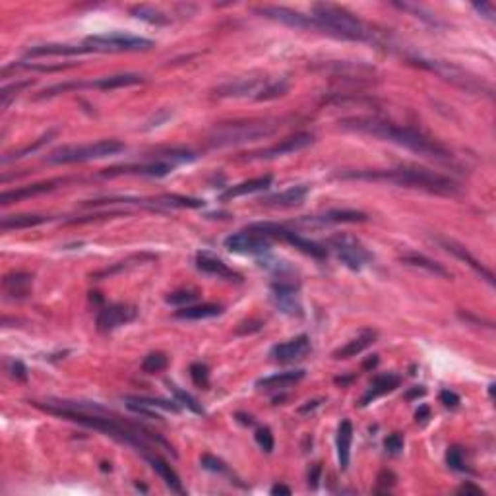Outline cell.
Wrapping results in <instances>:
<instances>
[{
    "mask_svg": "<svg viewBox=\"0 0 496 496\" xmlns=\"http://www.w3.org/2000/svg\"><path fill=\"white\" fill-rule=\"evenodd\" d=\"M339 125H341V128H345V130H353V132H361V134L374 136V138H380V140L398 144V146L415 151V153L423 155V158L440 159V161H446V159L452 158L450 151L446 150L442 144H438L436 140H433V138H428V136H425L423 132L407 127H398V125H392V122L382 120V118H343Z\"/></svg>",
    "mask_w": 496,
    "mask_h": 496,
    "instance_id": "cell-1",
    "label": "cell"
},
{
    "mask_svg": "<svg viewBox=\"0 0 496 496\" xmlns=\"http://www.w3.org/2000/svg\"><path fill=\"white\" fill-rule=\"evenodd\" d=\"M336 179L343 181H369V182H392L398 186L407 189L426 190L434 194H456L459 192L457 182H454L444 174L434 173L428 169H386V171H341L336 174Z\"/></svg>",
    "mask_w": 496,
    "mask_h": 496,
    "instance_id": "cell-2",
    "label": "cell"
},
{
    "mask_svg": "<svg viewBox=\"0 0 496 496\" xmlns=\"http://www.w3.org/2000/svg\"><path fill=\"white\" fill-rule=\"evenodd\" d=\"M312 14L320 32L349 41H374V32L369 25H364L357 16L345 8H339L336 4H314Z\"/></svg>",
    "mask_w": 496,
    "mask_h": 496,
    "instance_id": "cell-3",
    "label": "cell"
},
{
    "mask_svg": "<svg viewBox=\"0 0 496 496\" xmlns=\"http://www.w3.org/2000/svg\"><path fill=\"white\" fill-rule=\"evenodd\" d=\"M279 125L277 120L260 118V120H235V122H221L212 128L208 136V144L212 148H229L241 144L256 142L268 138L276 132Z\"/></svg>",
    "mask_w": 496,
    "mask_h": 496,
    "instance_id": "cell-4",
    "label": "cell"
},
{
    "mask_svg": "<svg viewBox=\"0 0 496 496\" xmlns=\"http://www.w3.org/2000/svg\"><path fill=\"white\" fill-rule=\"evenodd\" d=\"M125 151V144L118 140H101V142L86 144V146H64L51 151L47 155V163L51 165H66V163H84L91 159H105L109 155H117Z\"/></svg>",
    "mask_w": 496,
    "mask_h": 496,
    "instance_id": "cell-5",
    "label": "cell"
},
{
    "mask_svg": "<svg viewBox=\"0 0 496 496\" xmlns=\"http://www.w3.org/2000/svg\"><path fill=\"white\" fill-rule=\"evenodd\" d=\"M86 45L101 53H122V51H150L153 47V41L127 33H105L87 37Z\"/></svg>",
    "mask_w": 496,
    "mask_h": 496,
    "instance_id": "cell-6",
    "label": "cell"
},
{
    "mask_svg": "<svg viewBox=\"0 0 496 496\" xmlns=\"http://www.w3.org/2000/svg\"><path fill=\"white\" fill-rule=\"evenodd\" d=\"M330 246L336 250L338 258L345 264L349 269H359L370 262V253L362 246L355 236L351 235H336L330 239Z\"/></svg>",
    "mask_w": 496,
    "mask_h": 496,
    "instance_id": "cell-7",
    "label": "cell"
},
{
    "mask_svg": "<svg viewBox=\"0 0 496 496\" xmlns=\"http://www.w3.org/2000/svg\"><path fill=\"white\" fill-rule=\"evenodd\" d=\"M297 293H299V285L279 279L276 284H272L269 299L279 312L287 316H303V307H300Z\"/></svg>",
    "mask_w": 496,
    "mask_h": 496,
    "instance_id": "cell-8",
    "label": "cell"
},
{
    "mask_svg": "<svg viewBox=\"0 0 496 496\" xmlns=\"http://www.w3.org/2000/svg\"><path fill=\"white\" fill-rule=\"evenodd\" d=\"M254 12L260 14V16L268 18V20L289 25V27H297V30H316V32H320V27L316 24L314 18L305 16V14L297 12V10L285 8V6H258V8H254Z\"/></svg>",
    "mask_w": 496,
    "mask_h": 496,
    "instance_id": "cell-9",
    "label": "cell"
},
{
    "mask_svg": "<svg viewBox=\"0 0 496 496\" xmlns=\"http://www.w3.org/2000/svg\"><path fill=\"white\" fill-rule=\"evenodd\" d=\"M225 248L229 253L235 254H253V256H262L268 254L272 244L266 236L256 235V233H235L225 239Z\"/></svg>",
    "mask_w": 496,
    "mask_h": 496,
    "instance_id": "cell-10",
    "label": "cell"
},
{
    "mask_svg": "<svg viewBox=\"0 0 496 496\" xmlns=\"http://www.w3.org/2000/svg\"><path fill=\"white\" fill-rule=\"evenodd\" d=\"M314 142V136L308 134V132H299V134H293L289 138H285L279 144H274L266 150L254 151L250 153V159H276L281 155H289V153H297V151L305 150L310 144Z\"/></svg>",
    "mask_w": 496,
    "mask_h": 496,
    "instance_id": "cell-11",
    "label": "cell"
},
{
    "mask_svg": "<svg viewBox=\"0 0 496 496\" xmlns=\"http://www.w3.org/2000/svg\"><path fill=\"white\" fill-rule=\"evenodd\" d=\"M138 310L132 305H110L99 310L97 314V330L99 331H113L125 326V324L132 322Z\"/></svg>",
    "mask_w": 496,
    "mask_h": 496,
    "instance_id": "cell-12",
    "label": "cell"
},
{
    "mask_svg": "<svg viewBox=\"0 0 496 496\" xmlns=\"http://www.w3.org/2000/svg\"><path fill=\"white\" fill-rule=\"evenodd\" d=\"M421 66H425L428 70L436 72L438 76L444 80H448L452 84H456L465 89H479V82L475 78H469L467 72L459 70L456 66H452L450 63H442V61H428V58H415Z\"/></svg>",
    "mask_w": 496,
    "mask_h": 496,
    "instance_id": "cell-13",
    "label": "cell"
},
{
    "mask_svg": "<svg viewBox=\"0 0 496 496\" xmlns=\"http://www.w3.org/2000/svg\"><path fill=\"white\" fill-rule=\"evenodd\" d=\"M436 241H438V244H440L446 253L454 254L457 260L465 262L469 268L475 269V272H477V274H479V276L483 277L487 284H490V285L495 284V276H492V272H490V269H488L485 264H481V262L477 260V258H475V256H473V254L469 253L467 248H465L464 244L456 243V241H452V239H444V236H438Z\"/></svg>",
    "mask_w": 496,
    "mask_h": 496,
    "instance_id": "cell-14",
    "label": "cell"
},
{
    "mask_svg": "<svg viewBox=\"0 0 496 496\" xmlns=\"http://www.w3.org/2000/svg\"><path fill=\"white\" fill-rule=\"evenodd\" d=\"M308 351H310V338L303 333L299 338H293L289 341H285V343H277V345L272 347L269 357L279 362H293L303 359Z\"/></svg>",
    "mask_w": 496,
    "mask_h": 496,
    "instance_id": "cell-15",
    "label": "cell"
},
{
    "mask_svg": "<svg viewBox=\"0 0 496 496\" xmlns=\"http://www.w3.org/2000/svg\"><path fill=\"white\" fill-rule=\"evenodd\" d=\"M367 220H369L367 213L357 212V210H330V212L322 213V215L305 217L299 223L314 227V225H330V223H362Z\"/></svg>",
    "mask_w": 496,
    "mask_h": 496,
    "instance_id": "cell-16",
    "label": "cell"
},
{
    "mask_svg": "<svg viewBox=\"0 0 496 496\" xmlns=\"http://www.w3.org/2000/svg\"><path fill=\"white\" fill-rule=\"evenodd\" d=\"M196 268L204 272L208 276L220 277V279H229V281H241V276L229 268L225 262L213 256L212 253H198L196 254Z\"/></svg>",
    "mask_w": 496,
    "mask_h": 496,
    "instance_id": "cell-17",
    "label": "cell"
},
{
    "mask_svg": "<svg viewBox=\"0 0 496 496\" xmlns=\"http://www.w3.org/2000/svg\"><path fill=\"white\" fill-rule=\"evenodd\" d=\"M64 182H66L64 179H55V181L35 182V184H30V186H22V189L18 190L2 192V194H0V204L8 205L12 204V202H18V200H24V198L39 196V194H45V192H53V190L58 189Z\"/></svg>",
    "mask_w": 496,
    "mask_h": 496,
    "instance_id": "cell-18",
    "label": "cell"
},
{
    "mask_svg": "<svg viewBox=\"0 0 496 496\" xmlns=\"http://www.w3.org/2000/svg\"><path fill=\"white\" fill-rule=\"evenodd\" d=\"M262 86H264V82L260 78H236L233 82L215 87V95L217 97H246V95L254 94L256 97Z\"/></svg>",
    "mask_w": 496,
    "mask_h": 496,
    "instance_id": "cell-19",
    "label": "cell"
},
{
    "mask_svg": "<svg viewBox=\"0 0 496 496\" xmlns=\"http://www.w3.org/2000/svg\"><path fill=\"white\" fill-rule=\"evenodd\" d=\"M87 53H95L94 49L84 45H37L32 47L25 56L27 58H39V56H76V55H87Z\"/></svg>",
    "mask_w": 496,
    "mask_h": 496,
    "instance_id": "cell-20",
    "label": "cell"
},
{
    "mask_svg": "<svg viewBox=\"0 0 496 496\" xmlns=\"http://www.w3.org/2000/svg\"><path fill=\"white\" fill-rule=\"evenodd\" d=\"M144 84L142 74H113V76H103L99 80L94 82H87V87H94V89H103V91H109V89H120V87H130Z\"/></svg>",
    "mask_w": 496,
    "mask_h": 496,
    "instance_id": "cell-21",
    "label": "cell"
},
{
    "mask_svg": "<svg viewBox=\"0 0 496 496\" xmlns=\"http://www.w3.org/2000/svg\"><path fill=\"white\" fill-rule=\"evenodd\" d=\"M279 239H284V241H287L289 244H293L297 250H300L303 254H307V256H310V258H316V260H324L326 256H328V250L324 248L322 244L314 243V241H310V239H305V236L297 235L295 231H289V229H284L281 231V235H279Z\"/></svg>",
    "mask_w": 496,
    "mask_h": 496,
    "instance_id": "cell-22",
    "label": "cell"
},
{
    "mask_svg": "<svg viewBox=\"0 0 496 496\" xmlns=\"http://www.w3.org/2000/svg\"><path fill=\"white\" fill-rule=\"evenodd\" d=\"M400 382H402V379L398 374H380V376H376V379L370 382V388L367 390V394L361 398L359 405L364 407V405H369L372 400H376L380 395L394 392L395 388L400 386Z\"/></svg>",
    "mask_w": 496,
    "mask_h": 496,
    "instance_id": "cell-23",
    "label": "cell"
},
{
    "mask_svg": "<svg viewBox=\"0 0 496 496\" xmlns=\"http://www.w3.org/2000/svg\"><path fill=\"white\" fill-rule=\"evenodd\" d=\"M308 196L307 184H299V186H291V189L277 192L272 196L264 198L262 202L266 205H274V208H293V205H300L305 202V198Z\"/></svg>",
    "mask_w": 496,
    "mask_h": 496,
    "instance_id": "cell-24",
    "label": "cell"
},
{
    "mask_svg": "<svg viewBox=\"0 0 496 496\" xmlns=\"http://www.w3.org/2000/svg\"><path fill=\"white\" fill-rule=\"evenodd\" d=\"M272 181H274V179H272V174H264V177H256V179H250V181L239 182V184H235V186H229L220 198L223 200V202H227V200H233V198L254 194V192H260V190L269 189Z\"/></svg>",
    "mask_w": 496,
    "mask_h": 496,
    "instance_id": "cell-25",
    "label": "cell"
},
{
    "mask_svg": "<svg viewBox=\"0 0 496 496\" xmlns=\"http://www.w3.org/2000/svg\"><path fill=\"white\" fill-rule=\"evenodd\" d=\"M374 339H376V331L374 330H362L357 338H353L351 341H347L345 345L339 347V349H336L333 351V359H351V357H357L359 353H362L364 349L369 345H372L374 343Z\"/></svg>",
    "mask_w": 496,
    "mask_h": 496,
    "instance_id": "cell-26",
    "label": "cell"
},
{
    "mask_svg": "<svg viewBox=\"0 0 496 496\" xmlns=\"http://www.w3.org/2000/svg\"><path fill=\"white\" fill-rule=\"evenodd\" d=\"M351 442H353V425L351 421L345 419L339 423L338 436H336V446H338V459L341 471H345L349 467V459H351Z\"/></svg>",
    "mask_w": 496,
    "mask_h": 496,
    "instance_id": "cell-27",
    "label": "cell"
},
{
    "mask_svg": "<svg viewBox=\"0 0 496 496\" xmlns=\"http://www.w3.org/2000/svg\"><path fill=\"white\" fill-rule=\"evenodd\" d=\"M146 459H148V464L151 465V469L158 473L161 479L165 481V485L173 492H179V495H184V488H182L181 485V479H179V475L174 473V469L171 467V465L167 464L165 459H161L159 456H153V454H148L146 456Z\"/></svg>",
    "mask_w": 496,
    "mask_h": 496,
    "instance_id": "cell-28",
    "label": "cell"
},
{
    "mask_svg": "<svg viewBox=\"0 0 496 496\" xmlns=\"http://www.w3.org/2000/svg\"><path fill=\"white\" fill-rule=\"evenodd\" d=\"M303 379H305V370H289V372H279V374H274V376H268V379H260L256 382V388L272 392V390H281V388L293 386V384H297Z\"/></svg>",
    "mask_w": 496,
    "mask_h": 496,
    "instance_id": "cell-29",
    "label": "cell"
},
{
    "mask_svg": "<svg viewBox=\"0 0 496 496\" xmlns=\"http://www.w3.org/2000/svg\"><path fill=\"white\" fill-rule=\"evenodd\" d=\"M221 312H223L221 305L204 303V305H189V307L179 308L174 312V318H181V320H205V318H215Z\"/></svg>",
    "mask_w": 496,
    "mask_h": 496,
    "instance_id": "cell-30",
    "label": "cell"
},
{
    "mask_svg": "<svg viewBox=\"0 0 496 496\" xmlns=\"http://www.w3.org/2000/svg\"><path fill=\"white\" fill-rule=\"evenodd\" d=\"M32 279L33 277L30 274H22V272H16V274H8L4 277L2 281V287H4V293L14 297V299H25L30 291H32Z\"/></svg>",
    "mask_w": 496,
    "mask_h": 496,
    "instance_id": "cell-31",
    "label": "cell"
},
{
    "mask_svg": "<svg viewBox=\"0 0 496 496\" xmlns=\"http://www.w3.org/2000/svg\"><path fill=\"white\" fill-rule=\"evenodd\" d=\"M324 72H330V74H336V76H341V78H351V76H367V74H372L374 68L370 66H364V64H355V63H343V61H331V63H326L320 66Z\"/></svg>",
    "mask_w": 496,
    "mask_h": 496,
    "instance_id": "cell-32",
    "label": "cell"
},
{
    "mask_svg": "<svg viewBox=\"0 0 496 496\" xmlns=\"http://www.w3.org/2000/svg\"><path fill=\"white\" fill-rule=\"evenodd\" d=\"M402 262L403 264H407V266H413V268L425 269V272H428V274H434V276H438V277H446V279L452 277V274H450L448 269L444 268L442 264L431 260V258H426V256H423V254H417V253L403 254Z\"/></svg>",
    "mask_w": 496,
    "mask_h": 496,
    "instance_id": "cell-33",
    "label": "cell"
},
{
    "mask_svg": "<svg viewBox=\"0 0 496 496\" xmlns=\"http://www.w3.org/2000/svg\"><path fill=\"white\" fill-rule=\"evenodd\" d=\"M51 221L49 215H32V213H24V215H6L0 221V229L2 231H14V229H30L35 225H43Z\"/></svg>",
    "mask_w": 496,
    "mask_h": 496,
    "instance_id": "cell-34",
    "label": "cell"
},
{
    "mask_svg": "<svg viewBox=\"0 0 496 496\" xmlns=\"http://www.w3.org/2000/svg\"><path fill=\"white\" fill-rule=\"evenodd\" d=\"M287 91H289V80L279 78L274 80V82H266L254 99L256 101H272V99H277V97L285 95Z\"/></svg>",
    "mask_w": 496,
    "mask_h": 496,
    "instance_id": "cell-35",
    "label": "cell"
},
{
    "mask_svg": "<svg viewBox=\"0 0 496 496\" xmlns=\"http://www.w3.org/2000/svg\"><path fill=\"white\" fill-rule=\"evenodd\" d=\"M155 208L163 205V208H204V200H198V198H189V196H179V194H165V196H159L153 200Z\"/></svg>",
    "mask_w": 496,
    "mask_h": 496,
    "instance_id": "cell-36",
    "label": "cell"
},
{
    "mask_svg": "<svg viewBox=\"0 0 496 496\" xmlns=\"http://www.w3.org/2000/svg\"><path fill=\"white\" fill-rule=\"evenodd\" d=\"M132 16L138 18V20H144V22H148V24H169L167 14H163L159 8H153V6H134V8H132Z\"/></svg>",
    "mask_w": 496,
    "mask_h": 496,
    "instance_id": "cell-37",
    "label": "cell"
},
{
    "mask_svg": "<svg viewBox=\"0 0 496 496\" xmlns=\"http://www.w3.org/2000/svg\"><path fill=\"white\" fill-rule=\"evenodd\" d=\"M394 6L400 10H405V12H409V14H415V18L423 20V22L433 25V27H438V25H440V22L434 18L433 12L426 10L425 6H421V4H413V2H394Z\"/></svg>",
    "mask_w": 496,
    "mask_h": 496,
    "instance_id": "cell-38",
    "label": "cell"
},
{
    "mask_svg": "<svg viewBox=\"0 0 496 496\" xmlns=\"http://www.w3.org/2000/svg\"><path fill=\"white\" fill-rule=\"evenodd\" d=\"M127 402H134L140 403V405H146L150 409H155V407H161L165 411H173V413H179L181 407L177 405V402H167V400H155V398H144V395H127L125 398Z\"/></svg>",
    "mask_w": 496,
    "mask_h": 496,
    "instance_id": "cell-39",
    "label": "cell"
},
{
    "mask_svg": "<svg viewBox=\"0 0 496 496\" xmlns=\"http://www.w3.org/2000/svg\"><path fill=\"white\" fill-rule=\"evenodd\" d=\"M169 390L173 392L174 402L181 403L182 407H186V409H190L192 413H196V415H204V413H205L204 407H202V405L198 403L196 398H192V395L186 394L184 390H181L179 386H174V384H169Z\"/></svg>",
    "mask_w": 496,
    "mask_h": 496,
    "instance_id": "cell-40",
    "label": "cell"
},
{
    "mask_svg": "<svg viewBox=\"0 0 496 496\" xmlns=\"http://www.w3.org/2000/svg\"><path fill=\"white\" fill-rule=\"evenodd\" d=\"M258 264H260L262 268H266L268 272H272V274H276V276H279L281 279H284L287 274H291L293 269L291 266L287 264V262L279 260V258H274V256H269L268 254H262L260 260H258Z\"/></svg>",
    "mask_w": 496,
    "mask_h": 496,
    "instance_id": "cell-41",
    "label": "cell"
},
{
    "mask_svg": "<svg viewBox=\"0 0 496 496\" xmlns=\"http://www.w3.org/2000/svg\"><path fill=\"white\" fill-rule=\"evenodd\" d=\"M167 364H169L167 355L155 351V353H150L146 359H144L142 370L146 372V374H158V372L167 369Z\"/></svg>",
    "mask_w": 496,
    "mask_h": 496,
    "instance_id": "cell-42",
    "label": "cell"
},
{
    "mask_svg": "<svg viewBox=\"0 0 496 496\" xmlns=\"http://www.w3.org/2000/svg\"><path fill=\"white\" fill-rule=\"evenodd\" d=\"M32 80H24V82H16V84H12V86L2 87V91H0V107H2V110L8 109L12 99H14L16 95H20V91H24L25 87H32Z\"/></svg>",
    "mask_w": 496,
    "mask_h": 496,
    "instance_id": "cell-43",
    "label": "cell"
},
{
    "mask_svg": "<svg viewBox=\"0 0 496 496\" xmlns=\"http://www.w3.org/2000/svg\"><path fill=\"white\" fill-rule=\"evenodd\" d=\"M55 136V132L51 130V132H47L45 136H41L39 140L35 144H30V146H25L24 150H20V151H14V153H10V155H4L2 158V165H6V163H10V161H14V159H22V158H25L27 153H33V151H37L41 148V146H45V144L51 140Z\"/></svg>",
    "mask_w": 496,
    "mask_h": 496,
    "instance_id": "cell-44",
    "label": "cell"
},
{
    "mask_svg": "<svg viewBox=\"0 0 496 496\" xmlns=\"http://www.w3.org/2000/svg\"><path fill=\"white\" fill-rule=\"evenodd\" d=\"M198 299V293L192 289H182V291H174L167 295V303L173 305V307H189L194 300Z\"/></svg>",
    "mask_w": 496,
    "mask_h": 496,
    "instance_id": "cell-45",
    "label": "cell"
},
{
    "mask_svg": "<svg viewBox=\"0 0 496 496\" xmlns=\"http://www.w3.org/2000/svg\"><path fill=\"white\" fill-rule=\"evenodd\" d=\"M190 379L196 384L198 388H208L210 386V370L205 367L204 362H192L190 364Z\"/></svg>",
    "mask_w": 496,
    "mask_h": 496,
    "instance_id": "cell-46",
    "label": "cell"
},
{
    "mask_svg": "<svg viewBox=\"0 0 496 496\" xmlns=\"http://www.w3.org/2000/svg\"><path fill=\"white\" fill-rule=\"evenodd\" d=\"M446 462H448L450 469H454V471H465L464 450L459 448V446H452V448H448Z\"/></svg>",
    "mask_w": 496,
    "mask_h": 496,
    "instance_id": "cell-47",
    "label": "cell"
},
{
    "mask_svg": "<svg viewBox=\"0 0 496 496\" xmlns=\"http://www.w3.org/2000/svg\"><path fill=\"white\" fill-rule=\"evenodd\" d=\"M254 438H256V444L260 446L266 454H269L272 450H274V434H272V431L269 428H258L256 431V434H254Z\"/></svg>",
    "mask_w": 496,
    "mask_h": 496,
    "instance_id": "cell-48",
    "label": "cell"
},
{
    "mask_svg": "<svg viewBox=\"0 0 496 496\" xmlns=\"http://www.w3.org/2000/svg\"><path fill=\"white\" fill-rule=\"evenodd\" d=\"M6 370L10 372V376L14 380H20V382H25L27 380V369L22 361H16V359H8L6 361Z\"/></svg>",
    "mask_w": 496,
    "mask_h": 496,
    "instance_id": "cell-49",
    "label": "cell"
},
{
    "mask_svg": "<svg viewBox=\"0 0 496 496\" xmlns=\"http://www.w3.org/2000/svg\"><path fill=\"white\" fill-rule=\"evenodd\" d=\"M200 464H202V467H204V469H208V471L227 473V465L223 464L220 457L210 456V454H204V456H202V459H200Z\"/></svg>",
    "mask_w": 496,
    "mask_h": 496,
    "instance_id": "cell-50",
    "label": "cell"
},
{
    "mask_svg": "<svg viewBox=\"0 0 496 496\" xmlns=\"http://www.w3.org/2000/svg\"><path fill=\"white\" fill-rule=\"evenodd\" d=\"M384 448H386L388 454H400L403 450L402 434H390L386 440H384Z\"/></svg>",
    "mask_w": 496,
    "mask_h": 496,
    "instance_id": "cell-51",
    "label": "cell"
},
{
    "mask_svg": "<svg viewBox=\"0 0 496 496\" xmlns=\"http://www.w3.org/2000/svg\"><path fill=\"white\" fill-rule=\"evenodd\" d=\"M438 398H440L442 405H444V407H448V409H456L457 405L462 403L459 395H457L456 392H450V390H442Z\"/></svg>",
    "mask_w": 496,
    "mask_h": 496,
    "instance_id": "cell-52",
    "label": "cell"
},
{
    "mask_svg": "<svg viewBox=\"0 0 496 496\" xmlns=\"http://www.w3.org/2000/svg\"><path fill=\"white\" fill-rule=\"evenodd\" d=\"M264 324L260 320H246V322L239 324V328L235 330L236 336H246V333H254V331H260Z\"/></svg>",
    "mask_w": 496,
    "mask_h": 496,
    "instance_id": "cell-53",
    "label": "cell"
},
{
    "mask_svg": "<svg viewBox=\"0 0 496 496\" xmlns=\"http://www.w3.org/2000/svg\"><path fill=\"white\" fill-rule=\"evenodd\" d=\"M379 487H384V492H388V488L394 487L395 485V475L392 471H388V469H384V471L379 473Z\"/></svg>",
    "mask_w": 496,
    "mask_h": 496,
    "instance_id": "cell-54",
    "label": "cell"
},
{
    "mask_svg": "<svg viewBox=\"0 0 496 496\" xmlns=\"http://www.w3.org/2000/svg\"><path fill=\"white\" fill-rule=\"evenodd\" d=\"M473 8L479 12L481 16L487 18V20H495V6L492 4H488V2H481V4H473Z\"/></svg>",
    "mask_w": 496,
    "mask_h": 496,
    "instance_id": "cell-55",
    "label": "cell"
},
{
    "mask_svg": "<svg viewBox=\"0 0 496 496\" xmlns=\"http://www.w3.org/2000/svg\"><path fill=\"white\" fill-rule=\"evenodd\" d=\"M320 473H322V467H320V464H316L314 467H312V471L308 473V485L312 488L318 487V481H320Z\"/></svg>",
    "mask_w": 496,
    "mask_h": 496,
    "instance_id": "cell-56",
    "label": "cell"
},
{
    "mask_svg": "<svg viewBox=\"0 0 496 496\" xmlns=\"http://www.w3.org/2000/svg\"><path fill=\"white\" fill-rule=\"evenodd\" d=\"M457 492H459V495H477V496L485 495L479 487H473V485H462V487L457 488Z\"/></svg>",
    "mask_w": 496,
    "mask_h": 496,
    "instance_id": "cell-57",
    "label": "cell"
},
{
    "mask_svg": "<svg viewBox=\"0 0 496 496\" xmlns=\"http://www.w3.org/2000/svg\"><path fill=\"white\" fill-rule=\"evenodd\" d=\"M428 417H431V409H428L426 405H421L417 409V413H415V421H417V423H425Z\"/></svg>",
    "mask_w": 496,
    "mask_h": 496,
    "instance_id": "cell-58",
    "label": "cell"
},
{
    "mask_svg": "<svg viewBox=\"0 0 496 496\" xmlns=\"http://www.w3.org/2000/svg\"><path fill=\"white\" fill-rule=\"evenodd\" d=\"M272 495H274V496H277V495L289 496V495H291V488L285 487V485H276V487H272Z\"/></svg>",
    "mask_w": 496,
    "mask_h": 496,
    "instance_id": "cell-59",
    "label": "cell"
},
{
    "mask_svg": "<svg viewBox=\"0 0 496 496\" xmlns=\"http://www.w3.org/2000/svg\"><path fill=\"white\" fill-rule=\"evenodd\" d=\"M426 390L423 386H415V390H411L409 394H407V400H413V398H421V395H425Z\"/></svg>",
    "mask_w": 496,
    "mask_h": 496,
    "instance_id": "cell-60",
    "label": "cell"
},
{
    "mask_svg": "<svg viewBox=\"0 0 496 496\" xmlns=\"http://www.w3.org/2000/svg\"><path fill=\"white\" fill-rule=\"evenodd\" d=\"M376 364H379V357H376V355H372L370 359H367V361H364V364H362V367H364V369H374Z\"/></svg>",
    "mask_w": 496,
    "mask_h": 496,
    "instance_id": "cell-61",
    "label": "cell"
},
{
    "mask_svg": "<svg viewBox=\"0 0 496 496\" xmlns=\"http://www.w3.org/2000/svg\"><path fill=\"white\" fill-rule=\"evenodd\" d=\"M320 405V402H308L307 405H303V407H299V413H308V411L316 409Z\"/></svg>",
    "mask_w": 496,
    "mask_h": 496,
    "instance_id": "cell-62",
    "label": "cell"
},
{
    "mask_svg": "<svg viewBox=\"0 0 496 496\" xmlns=\"http://www.w3.org/2000/svg\"><path fill=\"white\" fill-rule=\"evenodd\" d=\"M236 417L241 419V423H244V425H253V423H254V421H253V417H250V415H248V417H246V415H243V413H239V415H236Z\"/></svg>",
    "mask_w": 496,
    "mask_h": 496,
    "instance_id": "cell-63",
    "label": "cell"
},
{
    "mask_svg": "<svg viewBox=\"0 0 496 496\" xmlns=\"http://www.w3.org/2000/svg\"><path fill=\"white\" fill-rule=\"evenodd\" d=\"M488 395H490V398L495 395V384H490V386H488Z\"/></svg>",
    "mask_w": 496,
    "mask_h": 496,
    "instance_id": "cell-64",
    "label": "cell"
}]
</instances>
